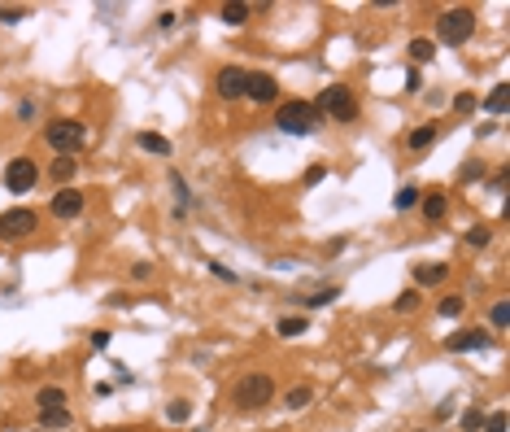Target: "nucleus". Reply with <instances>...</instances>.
Returning <instances> with one entry per match:
<instances>
[{
	"label": "nucleus",
	"mask_w": 510,
	"mask_h": 432,
	"mask_svg": "<svg viewBox=\"0 0 510 432\" xmlns=\"http://www.w3.org/2000/svg\"><path fill=\"white\" fill-rule=\"evenodd\" d=\"M48 210H53L57 219H79V214H83V192H79V188H61Z\"/></svg>",
	"instance_id": "11"
},
{
	"label": "nucleus",
	"mask_w": 510,
	"mask_h": 432,
	"mask_svg": "<svg viewBox=\"0 0 510 432\" xmlns=\"http://www.w3.org/2000/svg\"><path fill=\"white\" fill-rule=\"evenodd\" d=\"M74 171H79V162H74V157H57V162H53V179H57V184H70Z\"/></svg>",
	"instance_id": "26"
},
{
	"label": "nucleus",
	"mask_w": 510,
	"mask_h": 432,
	"mask_svg": "<svg viewBox=\"0 0 510 432\" xmlns=\"http://www.w3.org/2000/svg\"><path fill=\"white\" fill-rule=\"evenodd\" d=\"M488 319H493V327H497V332H506V327H510V306H506V302H497V306L488 310Z\"/></svg>",
	"instance_id": "32"
},
{
	"label": "nucleus",
	"mask_w": 510,
	"mask_h": 432,
	"mask_svg": "<svg viewBox=\"0 0 510 432\" xmlns=\"http://www.w3.org/2000/svg\"><path fill=\"white\" fill-rule=\"evenodd\" d=\"M471 36H475V9L458 5V9H445L436 18V40L445 44V48H463Z\"/></svg>",
	"instance_id": "3"
},
{
	"label": "nucleus",
	"mask_w": 510,
	"mask_h": 432,
	"mask_svg": "<svg viewBox=\"0 0 510 432\" xmlns=\"http://www.w3.org/2000/svg\"><path fill=\"white\" fill-rule=\"evenodd\" d=\"M175 22H179V13H175V9H161V13H157V26H161V31H170Z\"/></svg>",
	"instance_id": "36"
},
{
	"label": "nucleus",
	"mask_w": 510,
	"mask_h": 432,
	"mask_svg": "<svg viewBox=\"0 0 510 432\" xmlns=\"http://www.w3.org/2000/svg\"><path fill=\"white\" fill-rule=\"evenodd\" d=\"M480 428H484V410H480V406L463 410V432H480Z\"/></svg>",
	"instance_id": "31"
},
{
	"label": "nucleus",
	"mask_w": 510,
	"mask_h": 432,
	"mask_svg": "<svg viewBox=\"0 0 510 432\" xmlns=\"http://www.w3.org/2000/svg\"><path fill=\"white\" fill-rule=\"evenodd\" d=\"M419 201H423V188L419 184H406L397 196H392V210H415Z\"/></svg>",
	"instance_id": "21"
},
{
	"label": "nucleus",
	"mask_w": 510,
	"mask_h": 432,
	"mask_svg": "<svg viewBox=\"0 0 510 432\" xmlns=\"http://www.w3.org/2000/svg\"><path fill=\"white\" fill-rule=\"evenodd\" d=\"M166 419H170V424H188V419H192V406H188V402H170V406H166Z\"/></svg>",
	"instance_id": "30"
},
{
	"label": "nucleus",
	"mask_w": 510,
	"mask_h": 432,
	"mask_svg": "<svg viewBox=\"0 0 510 432\" xmlns=\"http://www.w3.org/2000/svg\"><path fill=\"white\" fill-rule=\"evenodd\" d=\"M35 227H40V214H35V210H26V206H13V210L0 214V240H5V245L26 240Z\"/></svg>",
	"instance_id": "6"
},
{
	"label": "nucleus",
	"mask_w": 510,
	"mask_h": 432,
	"mask_svg": "<svg viewBox=\"0 0 510 432\" xmlns=\"http://www.w3.org/2000/svg\"><path fill=\"white\" fill-rule=\"evenodd\" d=\"M488 240H493V227H488V223H475V227L467 231V245H471V249H484Z\"/></svg>",
	"instance_id": "28"
},
{
	"label": "nucleus",
	"mask_w": 510,
	"mask_h": 432,
	"mask_svg": "<svg viewBox=\"0 0 510 432\" xmlns=\"http://www.w3.org/2000/svg\"><path fill=\"white\" fill-rule=\"evenodd\" d=\"M44 140H48V148H57V157H70L88 144V127L79 118H57L44 127Z\"/></svg>",
	"instance_id": "4"
},
{
	"label": "nucleus",
	"mask_w": 510,
	"mask_h": 432,
	"mask_svg": "<svg viewBox=\"0 0 510 432\" xmlns=\"http://www.w3.org/2000/svg\"><path fill=\"white\" fill-rule=\"evenodd\" d=\"M475 105H480V101H475V92H458L454 96V114H463V118H467V114H475Z\"/></svg>",
	"instance_id": "29"
},
{
	"label": "nucleus",
	"mask_w": 510,
	"mask_h": 432,
	"mask_svg": "<svg viewBox=\"0 0 510 432\" xmlns=\"http://www.w3.org/2000/svg\"><path fill=\"white\" fill-rule=\"evenodd\" d=\"M463 306H467V297H458V293H449V297H440V319H458L463 314Z\"/></svg>",
	"instance_id": "25"
},
{
	"label": "nucleus",
	"mask_w": 510,
	"mask_h": 432,
	"mask_svg": "<svg viewBox=\"0 0 510 432\" xmlns=\"http://www.w3.org/2000/svg\"><path fill=\"white\" fill-rule=\"evenodd\" d=\"M432 140H436V127L432 123H423V127H415V131H410V148H415V153H419V148H432Z\"/></svg>",
	"instance_id": "23"
},
{
	"label": "nucleus",
	"mask_w": 510,
	"mask_h": 432,
	"mask_svg": "<svg viewBox=\"0 0 510 432\" xmlns=\"http://www.w3.org/2000/svg\"><path fill=\"white\" fill-rule=\"evenodd\" d=\"M506 101H510V88H506V83H497V88L484 96V109L488 114H506Z\"/></svg>",
	"instance_id": "24"
},
{
	"label": "nucleus",
	"mask_w": 510,
	"mask_h": 432,
	"mask_svg": "<svg viewBox=\"0 0 510 432\" xmlns=\"http://www.w3.org/2000/svg\"><path fill=\"white\" fill-rule=\"evenodd\" d=\"M454 415H458L454 402H440V406H436V419H454Z\"/></svg>",
	"instance_id": "38"
},
{
	"label": "nucleus",
	"mask_w": 510,
	"mask_h": 432,
	"mask_svg": "<svg viewBox=\"0 0 510 432\" xmlns=\"http://www.w3.org/2000/svg\"><path fill=\"white\" fill-rule=\"evenodd\" d=\"M92 350H109V332H92Z\"/></svg>",
	"instance_id": "39"
},
{
	"label": "nucleus",
	"mask_w": 510,
	"mask_h": 432,
	"mask_svg": "<svg viewBox=\"0 0 510 432\" xmlns=\"http://www.w3.org/2000/svg\"><path fill=\"white\" fill-rule=\"evenodd\" d=\"M419 302H423V297H419V288H406V293L397 297V302H392V310H397V314H415V310H419Z\"/></svg>",
	"instance_id": "27"
},
{
	"label": "nucleus",
	"mask_w": 510,
	"mask_h": 432,
	"mask_svg": "<svg viewBox=\"0 0 510 432\" xmlns=\"http://www.w3.org/2000/svg\"><path fill=\"white\" fill-rule=\"evenodd\" d=\"M344 288H336V284H327V288H319V293H310V297H297V306H305V310H314V306H327V302H336Z\"/></svg>",
	"instance_id": "19"
},
{
	"label": "nucleus",
	"mask_w": 510,
	"mask_h": 432,
	"mask_svg": "<svg viewBox=\"0 0 510 432\" xmlns=\"http://www.w3.org/2000/svg\"><path fill=\"white\" fill-rule=\"evenodd\" d=\"M488 345H493V337L484 327H467V332H454L445 341V350L449 354H471V350H488Z\"/></svg>",
	"instance_id": "9"
},
{
	"label": "nucleus",
	"mask_w": 510,
	"mask_h": 432,
	"mask_svg": "<svg viewBox=\"0 0 510 432\" xmlns=\"http://www.w3.org/2000/svg\"><path fill=\"white\" fill-rule=\"evenodd\" d=\"M323 123V114L314 109V101H284L275 109V127L284 136H314Z\"/></svg>",
	"instance_id": "1"
},
{
	"label": "nucleus",
	"mask_w": 510,
	"mask_h": 432,
	"mask_svg": "<svg viewBox=\"0 0 510 432\" xmlns=\"http://www.w3.org/2000/svg\"><path fill=\"white\" fill-rule=\"evenodd\" d=\"M35 432H44V428H35Z\"/></svg>",
	"instance_id": "42"
},
{
	"label": "nucleus",
	"mask_w": 510,
	"mask_h": 432,
	"mask_svg": "<svg viewBox=\"0 0 510 432\" xmlns=\"http://www.w3.org/2000/svg\"><path fill=\"white\" fill-rule=\"evenodd\" d=\"M136 144L144 148V153H153V157H170V153H175V144H170L166 136H157V131H140Z\"/></svg>",
	"instance_id": "15"
},
{
	"label": "nucleus",
	"mask_w": 510,
	"mask_h": 432,
	"mask_svg": "<svg viewBox=\"0 0 510 432\" xmlns=\"http://www.w3.org/2000/svg\"><path fill=\"white\" fill-rule=\"evenodd\" d=\"M445 279H449V262H419L415 267L419 288H436V284H445Z\"/></svg>",
	"instance_id": "12"
},
{
	"label": "nucleus",
	"mask_w": 510,
	"mask_h": 432,
	"mask_svg": "<svg viewBox=\"0 0 510 432\" xmlns=\"http://www.w3.org/2000/svg\"><path fill=\"white\" fill-rule=\"evenodd\" d=\"M40 428H44V432H65V428H74V415H70V406L40 410Z\"/></svg>",
	"instance_id": "14"
},
{
	"label": "nucleus",
	"mask_w": 510,
	"mask_h": 432,
	"mask_svg": "<svg viewBox=\"0 0 510 432\" xmlns=\"http://www.w3.org/2000/svg\"><path fill=\"white\" fill-rule=\"evenodd\" d=\"M244 96H249L253 105H271L275 96H279L275 75H249V83H244Z\"/></svg>",
	"instance_id": "10"
},
{
	"label": "nucleus",
	"mask_w": 510,
	"mask_h": 432,
	"mask_svg": "<svg viewBox=\"0 0 510 432\" xmlns=\"http://www.w3.org/2000/svg\"><path fill=\"white\" fill-rule=\"evenodd\" d=\"M244 83H249V70H240V65H223V70L214 75V88H218L223 101H240Z\"/></svg>",
	"instance_id": "8"
},
{
	"label": "nucleus",
	"mask_w": 510,
	"mask_h": 432,
	"mask_svg": "<svg viewBox=\"0 0 510 432\" xmlns=\"http://www.w3.org/2000/svg\"><path fill=\"white\" fill-rule=\"evenodd\" d=\"M314 109L327 114L332 123H353V118H358V101H353V92L344 88V83H332V88H323L319 101H314Z\"/></svg>",
	"instance_id": "5"
},
{
	"label": "nucleus",
	"mask_w": 510,
	"mask_h": 432,
	"mask_svg": "<svg viewBox=\"0 0 510 432\" xmlns=\"http://www.w3.org/2000/svg\"><path fill=\"white\" fill-rule=\"evenodd\" d=\"M310 402H314V389H310V385L288 389V397H284V406H288V410H305Z\"/></svg>",
	"instance_id": "22"
},
{
	"label": "nucleus",
	"mask_w": 510,
	"mask_h": 432,
	"mask_svg": "<svg viewBox=\"0 0 510 432\" xmlns=\"http://www.w3.org/2000/svg\"><path fill=\"white\" fill-rule=\"evenodd\" d=\"M275 332L284 341H292V337H301V332H310V323H305V314H284V319L275 323Z\"/></svg>",
	"instance_id": "17"
},
{
	"label": "nucleus",
	"mask_w": 510,
	"mask_h": 432,
	"mask_svg": "<svg viewBox=\"0 0 510 432\" xmlns=\"http://www.w3.org/2000/svg\"><path fill=\"white\" fill-rule=\"evenodd\" d=\"M423 219L427 223H440V219H445V214H449V196L445 192H423Z\"/></svg>",
	"instance_id": "13"
},
{
	"label": "nucleus",
	"mask_w": 510,
	"mask_h": 432,
	"mask_svg": "<svg viewBox=\"0 0 510 432\" xmlns=\"http://www.w3.org/2000/svg\"><path fill=\"white\" fill-rule=\"evenodd\" d=\"M131 275H136V279H149L153 267H149V262H136V267H131Z\"/></svg>",
	"instance_id": "40"
},
{
	"label": "nucleus",
	"mask_w": 510,
	"mask_h": 432,
	"mask_svg": "<svg viewBox=\"0 0 510 432\" xmlns=\"http://www.w3.org/2000/svg\"><path fill=\"white\" fill-rule=\"evenodd\" d=\"M484 432H506V410H493V415H484Z\"/></svg>",
	"instance_id": "34"
},
{
	"label": "nucleus",
	"mask_w": 510,
	"mask_h": 432,
	"mask_svg": "<svg viewBox=\"0 0 510 432\" xmlns=\"http://www.w3.org/2000/svg\"><path fill=\"white\" fill-rule=\"evenodd\" d=\"M432 57H436V44H432V40H423V36L410 40V61H415V65H427Z\"/></svg>",
	"instance_id": "20"
},
{
	"label": "nucleus",
	"mask_w": 510,
	"mask_h": 432,
	"mask_svg": "<svg viewBox=\"0 0 510 432\" xmlns=\"http://www.w3.org/2000/svg\"><path fill=\"white\" fill-rule=\"evenodd\" d=\"M35 179H40V166L31 157H13L5 166V188L9 192H31V188H35Z\"/></svg>",
	"instance_id": "7"
},
{
	"label": "nucleus",
	"mask_w": 510,
	"mask_h": 432,
	"mask_svg": "<svg viewBox=\"0 0 510 432\" xmlns=\"http://www.w3.org/2000/svg\"><path fill=\"white\" fill-rule=\"evenodd\" d=\"M209 271L218 275V279H227V284H240V275H236L232 267H223V262H209Z\"/></svg>",
	"instance_id": "35"
},
{
	"label": "nucleus",
	"mask_w": 510,
	"mask_h": 432,
	"mask_svg": "<svg viewBox=\"0 0 510 432\" xmlns=\"http://www.w3.org/2000/svg\"><path fill=\"white\" fill-rule=\"evenodd\" d=\"M18 118H22V123L35 118V101H22V105H18Z\"/></svg>",
	"instance_id": "41"
},
{
	"label": "nucleus",
	"mask_w": 510,
	"mask_h": 432,
	"mask_svg": "<svg viewBox=\"0 0 510 432\" xmlns=\"http://www.w3.org/2000/svg\"><path fill=\"white\" fill-rule=\"evenodd\" d=\"M232 402H236L240 410H262V406H271V402H275V380H271L266 371L240 376L236 389H232Z\"/></svg>",
	"instance_id": "2"
},
{
	"label": "nucleus",
	"mask_w": 510,
	"mask_h": 432,
	"mask_svg": "<svg viewBox=\"0 0 510 432\" xmlns=\"http://www.w3.org/2000/svg\"><path fill=\"white\" fill-rule=\"evenodd\" d=\"M249 13H253V9L244 5V0H232V5H223V9H218V18H223L227 26H244V22H249Z\"/></svg>",
	"instance_id": "18"
},
{
	"label": "nucleus",
	"mask_w": 510,
	"mask_h": 432,
	"mask_svg": "<svg viewBox=\"0 0 510 432\" xmlns=\"http://www.w3.org/2000/svg\"><path fill=\"white\" fill-rule=\"evenodd\" d=\"M22 18H26V9H22V5H0V22H9V26H13V22H22Z\"/></svg>",
	"instance_id": "33"
},
{
	"label": "nucleus",
	"mask_w": 510,
	"mask_h": 432,
	"mask_svg": "<svg viewBox=\"0 0 510 432\" xmlns=\"http://www.w3.org/2000/svg\"><path fill=\"white\" fill-rule=\"evenodd\" d=\"M323 175H327L323 166H310V171H305V184H310V188H314V184H323Z\"/></svg>",
	"instance_id": "37"
},
{
	"label": "nucleus",
	"mask_w": 510,
	"mask_h": 432,
	"mask_svg": "<svg viewBox=\"0 0 510 432\" xmlns=\"http://www.w3.org/2000/svg\"><path fill=\"white\" fill-rule=\"evenodd\" d=\"M70 397H65V389H57V385H44L40 393H35V406L40 410H57V406H65Z\"/></svg>",
	"instance_id": "16"
}]
</instances>
